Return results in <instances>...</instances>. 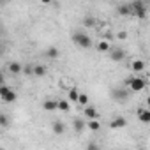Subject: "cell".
Returning <instances> with one entry per match:
<instances>
[{
  "label": "cell",
  "mask_w": 150,
  "mask_h": 150,
  "mask_svg": "<svg viewBox=\"0 0 150 150\" xmlns=\"http://www.w3.org/2000/svg\"><path fill=\"white\" fill-rule=\"evenodd\" d=\"M0 124H2V127H7V124H9V122H7V117H6V115L0 117Z\"/></svg>",
  "instance_id": "26"
},
{
  "label": "cell",
  "mask_w": 150,
  "mask_h": 150,
  "mask_svg": "<svg viewBox=\"0 0 150 150\" xmlns=\"http://www.w3.org/2000/svg\"><path fill=\"white\" fill-rule=\"evenodd\" d=\"M50 60H55V58H58V55H60V50L57 48V46H51V48H48L46 50V53H44Z\"/></svg>",
  "instance_id": "12"
},
{
  "label": "cell",
  "mask_w": 150,
  "mask_h": 150,
  "mask_svg": "<svg viewBox=\"0 0 150 150\" xmlns=\"http://www.w3.org/2000/svg\"><path fill=\"white\" fill-rule=\"evenodd\" d=\"M72 42L76 44V46H80V48H90L92 46L90 35L87 32H83V30H78V32L72 34Z\"/></svg>",
  "instance_id": "1"
},
{
  "label": "cell",
  "mask_w": 150,
  "mask_h": 150,
  "mask_svg": "<svg viewBox=\"0 0 150 150\" xmlns=\"http://www.w3.org/2000/svg\"><path fill=\"white\" fill-rule=\"evenodd\" d=\"M83 113H85V117L90 118V120H99V113H97V110L92 108V106H87V108L83 110Z\"/></svg>",
  "instance_id": "9"
},
{
  "label": "cell",
  "mask_w": 150,
  "mask_h": 150,
  "mask_svg": "<svg viewBox=\"0 0 150 150\" xmlns=\"http://www.w3.org/2000/svg\"><path fill=\"white\" fill-rule=\"evenodd\" d=\"M69 108H71V106H69V103H67L65 99H60V101H58V110H60V111H69Z\"/></svg>",
  "instance_id": "22"
},
{
  "label": "cell",
  "mask_w": 150,
  "mask_h": 150,
  "mask_svg": "<svg viewBox=\"0 0 150 150\" xmlns=\"http://www.w3.org/2000/svg\"><path fill=\"white\" fill-rule=\"evenodd\" d=\"M127 125V122H125V118H122V117H117V118H113L111 122H110V127L111 129H122V127H125Z\"/></svg>",
  "instance_id": "10"
},
{
  "label": "cell",
  "mask_w": 150,
  "mask_h": 150,
  "mask_svg": "<svg viewBox=\"0 0 150 150\" xmlns=\"http://www.w3.org/2000/svg\"><path fill=\"white\" fill-rule=\"evenodd\" d=\"M42 108H44L46 111H55V110H58V101H53V99H46V101L42 103Z\"/></svg>",
  "instance_id": "11"
},
{
  "label": "cell",
  "mask_w": 150,
  "mask_h": 150,
  "mask_svg": "<svg viewBox=\"0 0 150 150\" xmlns=\"http://www.w3.org/2000/svg\"><path fill=\"white\" fill-rule=\"evenodd\" d=\"M131 6H132L134 16L145 18V14H146V4H145V2H141V0H136V2H131Z\"/></svg>",
  "instance_id": "4"
},
{
  "label": "cell",
  "mask_w": 150,
  "mask_h": 150,
  "mask_svg": "<svg viewBox=\"0 0 150 150\" xmlns=\"http://www.w3.org/2000/svg\"><path fill=\"white\" fill-rule=\"evenodd\" d=\"M138 120L143 124H150V108H139L138 111Z\"/></svg>",
  "instance_id": "8"
},
{
  "label": "cell",
  "mask_w": 150,
  "mask_h": 150,
  "mask_svg": "<svg viewBox=\"0 0 150 150\" xmlns=\"http://www.w3.org/2000/svg\"><path fill=\"white\" fill-rule=\"evenodd\" d=\"M110 58H111L113 62H122V60L125 58V51H124L122 48H111V50H110Z\"/></svg>",
  "instance_id": "6"
},
{
  "label": "cell",
  "mask_w": 150,
  "mask_h": 150,
  "mask_svg": "<svg viewBox=\"0 0 150 150\" xmlns=\"http://www.w3.org/2000/svg\"><path fill=\"white\" fill-rule=\"evenodd\" d=\"M85 150H101V146H99L97 143H94V141H92V143H88V145H87V148H85Z\"/></svg>",
  "instance_id": "24"
},
{
  "label": "cell",
  "mask_w": 150,
  "mask_h": 150,
  "mask_svg": "<svg viewBox=\"0 0 150 150\" xmlns=\"http://www.w3.org/2000/svg\"><path fill=\"white\" fill-rule=\"evenodd\" d=\"M127 37V32H118V39H125Z\"/></svg>",
  "instance_id": "27"
},
{
  "label": "cell",
  "mask_w": 150,
  "mask_h": 150,
  "mask_svg": "<svg viewBox=\"0 0 150 150\" xmlns=\"http://www.w3.org/2000/svg\"><path fill=\"white\" fill-rule=\"evenodd\" d=\"M97 50H99V51H103V53H106V51H110V50H111V46H110V42L101 41V42L97 44Z\"/></svg>",
  "instance_id": "17"
},
{
  "label": "cell",
  "mask_w": 150,
  "mask_h": 150,
  "mask_svg": "<svg viewBox=\"0 0 150 150\" xmlns=\"http://www.w3.org/2000/svg\"><path fill=\"white\" fill-rule=\"evenodd\" d=\"M0 97H2V101H4V103H14V101L18 99L16 92H14V90H11L9 87H0Z\"/></svg>",
  "instance_id": "3"
},
{
  "label": "cell",
  "mask_w": 150,
  "mask_h": 150,
  "mask_svg": "<svg viewBox=\"0 0 150 150\" xmlns=\"http://www.w3.org/2000/svg\"><path fill=\"white\" fill-rule=\"evenodd\" d=\"M83 25H85L87 28H90V27L96 25V20H94L92 16H85V18H83Z\"/></svg>",
  "instance_id": "21"
},
{
  "label": "cell",
  "mask_w": 150,
  "mask_h": 150,
  "mask_svg": "<svg viewBox=\"0 0 150 150\" xmlns=\"http://www.w3.org/2000/svg\"><path fill=\"white\" fill-rule=\"evenodd\" d=\"M80 96H81V94H80L76 88H71V90H69V99H71L72 103H78V101H80Z\"/></svg>",
  "instance_id": "16"
},
{
  "label": "cell",
  "mask_w": 150,
  "mask_h": 150,
  "mask_svg": "<svg viewBox=\"0 0 150 150\" xmlns=\"http://www.w3.org/2000/svg\"><path fill=\"white\" fill-rule=\"evenodd\" d=\"M138 150H145V148H138Z\"/></svg>",
  "instance_id": "29"
},
{
  "label": "cell",
  "mask_w": 150,
  "mask_h": 150,
  "mask_svg": "<svg viewBox=\"0 0 150 150\" xmlns=\"http://www.w3.org/2000/svg\"><path fill=\"white\" fill-rule=\"evenodd\" d=\"M111 96H113L115 101H118V103H125V101L129 99V90L118 87V88H113V90H111Z\"/></svg>",
  "instance_id": "5"
},
{
  "label": "cell",
  "mask_w": 150,
  "mask_h": 150,
  "mask_svg": "<svg viewBox=\"0 0 150 150\" xmlns=\"http://www.w3.org/2000/svg\"><path fill=\"white\" fill-rule=\"evenodd\" d=\"M23 72L25 74H34V67L32 65H27V67H23Z\"/></svg>",
  "instance_id": "25"
},
{
  "label": "cell",
  "mask_w": 150,
  "mask_h": 150,
  "mask_svg": "<svg viewBox=\"0 0 150 150\" xmlns=\"http://www.w3.org/2000/svg\"><path fill=\"white\" fill-rule=\"evenodd\" d=\"M125 85H127V87H129L132 92H141V90L145 88L146 81H145L143 78L136 76V78H127V80H125Z\"/></svg>",
  "instance_id": "2"
},
{
  "label": "cell",
  "mask_w": 150,
  "mask_h": 150,
  "mask_svg": "<svg viewBox=\"0 0 150 150\" xmlns=\"http://www.w3.org/2000/svg\"><path fill=\"white\" fill-rule=\"evenodd\" d=\"M117 13L120 14V16H134V13H132V6H131V2L127 4H120L118 7H117Z\"/></svg>",
  "instance_id": "7"
},
{
  "label": "cell",
  "mask_w": 150,
  "mask_h": 150,
  "mask_svg": "<svg viewBox=\"0 0 150 150\" xmlns=\"http://www.w3.org/2000/svg\"><path fill=\"white\" fill-rule=\"evenodd\" d=\"M72 127H74V131H76V132H83L85 127H87V124H85L83 118H76V120H74V124H72Z\"/></svg>",
  "instance_id": "13"
},
{
  "label": "cell",
  "mask_w": 150,
  "mask_h": 150,
  "mask_svg": "<svg viewBox=\"0 0 150 150\" xmlns=\"http://www.w3.org/2000/svg\"><path fill=\"white\" fill-rule=\"evenodd\" d=\"M87 127H88L90 131H94V132H96V131H99V129H101V124H99V120H90V122L87 124Z\"/></svg>",
  "instance_id": "19"
},
{
  "label": "cell",
  "mask_w": 150,
  "mask_h": 150,
  "mask_svg": "<svg viewBox=\"0 0 150 150\" xmlns=\"http://www.w3.org/2000/svg\"><path fill=\"white\" fill-rule=\"evenodd\" d=\"M78 103H80V104H83V106L87 108V103H88V96H87V94H81V96H80V101H78Z\"/></svg>",
  "instance_id": "23"
},
{
  "label": "cell",
  "mask_w": 150,
  "mask_h": 150,
  "mask_svg": "<svg viewBox=\"0 0 150 150\" xmlns=\"http://www.w3.org/2000/svg\"><path fill=\"white\" fill-rule=\"evenodd\" d=\"M51 127H53V132H55V134H64V131H65V124H64V122H58V120L53 122Z\"/></svg>",
  "instance_id": "15"
},
{
  "label": "cell",
  "mask_w": 150,
  "mask_h": 150,
  "mask_svg": "<svg viewBox=\"0 0 150 150\" xmlns=\"http://www.w3.org/2000/svg\"><path fill=\"white\" fill-rule=\"evenodd\" d=\"M34 74H35V76H44V74H46V67L44 65H35L34 67Z\"/></svg>",
  "instance_id": "20"
},
{
  "label": "cell",
  "mask_w": 150,
  "mask_h": 150,
  "mask_svg": "<svg viewBox=\"0 0 150 150\" xmlns=\"http://www.w3.org/2000/svg\"><path fill=\"white\" fill-rule=\"evenodd\" d=\"M148 108H150V97H148Z\"/></svg>",
  "instance_id": "28"
},
{
  "label": "cell",
  "mask_w": 150,
  "mask_h": 150,
  "mask_svg": "<svg viewBox=\"0 0 150 150\" xmlns=\"http://www.w3.org/2000/svg\"><path fill=\"white\" fill-rule=\"evenodd\" d=\"M143 69H145V62L143 60H134L132 62V71L138 72V71H143Z\"/></svg>",
  "instance_id": "18"
},
{
  "label": "cell",
  "mask_w": 150,
  "mask_h": 150,
  "mask_svg": "<svg viewBox=\"0 0 150 150\" xmlns=\"http://www.w3.org/2000/svg\"><path fill=\"white\" fill-rule=\"evenodd\" d=\"M9 72L20 74V72H23V65H21L20 62H11V64H9Z\"/></svg>",
  "instance_id": "14"
}]
</instances>
